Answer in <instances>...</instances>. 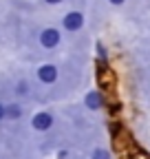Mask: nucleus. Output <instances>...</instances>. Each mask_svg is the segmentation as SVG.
I'll use <instances>...</instances> for the list:
<instances>
[{"label":"nucleus","instance_id":"f257e3e1","mask_svg":"<svg viewBox=\"0 0 150 159\" xmlns=\"http://www.w3.org/2000/svg\"><path fill=\"white\" fill-rule=\"evenodd\" d=\"M62 25L66 31H80L84 27V13L80 11H68L64 18H62Z\"/></svg>","mask_w":150,"mask_h":159},{"label":"nucleus","instance_id":"f03ea898","mask_svg":"<svg viewBox=\"0 0 150 159\" xmlns=\"http://www.w3.org/2000/svg\"><path fill=\"white\" fill-rule=\"evenodd\" d=\"M40 44H42L44 49H55V47L60 44V31L53 29V27L44 29V31L40 33Z\"/></svg>","mask_w":150,"mask_h":159},{"label":"nucleus","instance_id":"7ed1b4c3","mask_svg":"<svg viewBox=\"0 0 150 159\" xmlns=\"http://www.w3.org/2000/svg\"><path fill=\"white\" fill-rule=\"evenodd\" d=\"M38 80H40L42 84H53L55 80H58V69L53 64H42L38 69Z\"/></svg>","mask_w":150,"mask_h":159},{"label":"nucleus","instance_id":"20e7f679","mask_svg":"<svg viewBox=\"0 0 150 159\" xmlns=\"http://www.w3.org/2000/svg\"><path fill=\"white\" fill-rule=\"evenodd\" d=\"M31 126H33L35 130H49V128L53 126V117H51V113H38V115H33Z\"/></svg>","mask_w":150,"mask_h":159},{"label":"nucleus","instance_id":"39448f33","mask_svg":"<svg viewBox=\"0 0 150 159\" xmlns=\"http://www.w3.org/2000/svg\"><path fill=\"white\" fill-rule=\"evenodd\" d=\"M84 104H86L90 111H99V108L104 106V95H102L99 91H90V93H86V97H84Z\"/></svg>","mask_w":150,"mask_h":159},{"label":"nucleus","instance_id":"423d86ee","mask_svg":"<svg viewBox=\"0 0 150 159\" xmlns=\"http://www.w3.org/2000/svg\"><path fill=\"white\" fill-rule=\"evenodd\" d=\"M20 115H22V108L18 106V104H9V106H7V117H11V119H18Z\"/></svg>","mask_w":150,"mask_h":159},{"label":"nucleus","instance_id":"0eeeda50","mask_svg":"<svg viewBox=\"0 0 150 159\" xmlns=\"http://www.w3.org/2000/svg\"><path fill=\"white\" fill-rule=\"evenodd\" d=\"M93 159H110V155H108V150L97 148V150H93Z\"/></svg>","mask_w":150,"mask_h":159},{"label":"nucleus","instance_id":"6e6552de","mask_svg":"<svg viewBox=\"0 0 150 159\" xmlns=\"http://www.w3.org/2000/svg\"><path fill=\"white\" fill-rule=\"evenodd\" d=\"M18 93H20V95L27 93V82H20V84H18Z\"/></svg>","mask_w":150,"mask_h":159},{"label":"nucleus","instance_id":"1a4fd4ad","mask_svg":"<svg viewBox=\"0 0 150 159\" xmlns=\"http://www.w3.org/2000/svg\"><path fill=\"white\" fill-rule=\"evenodd\" d=\"M97 55H99V57H106V49H104L102 44H97Z\"/></svg>","mask_w":150,"mask_h":159},{"label":"nucleus","instance_id":"9d476101","mask_svg":"<svg viewBox=\"0 0 150 159\" xmlns=\"http://www.w3.org/2000/svg\"><path fill=\"white\" fill-rule=\"evenodd\" d=\"M108 2H110V5H115V7H121L126 0H108Z\"/></svg>","mask_w":150,"mask_h":159},{"label":"nucleus","instance_id":"9b49d317","mask_svg":"<svg viewBox=\"0 0 150 159\" xmlns=\"http://www.w3.org/2000/svg\"><path fill=\"white\" fill-rule=\"evenodd\" d=\"M2 117H7V106L0 104V119H2Z\"/></svg>","mask_w":150,"mask_h":159},{"label":"nucleus","instance_id":"f8f14e48","mask_svg":"<svg viewBox=\"0 0 150 159\" xmlns=\"http://www.w3.org/2000/svg\"><path fill=\"white\" fill-rule=\"evenodd\" d=\"M44 2H49V5H60V2H64V0H44Z\"/></svg>","mask_w":150,"mask_h":159}]
</instances>
